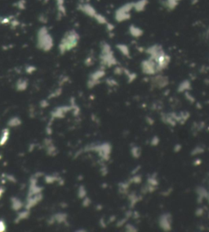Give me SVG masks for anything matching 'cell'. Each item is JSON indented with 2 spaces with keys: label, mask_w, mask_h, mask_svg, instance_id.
I'll return each mask as SVG.
<instances>
[]
</instances>
